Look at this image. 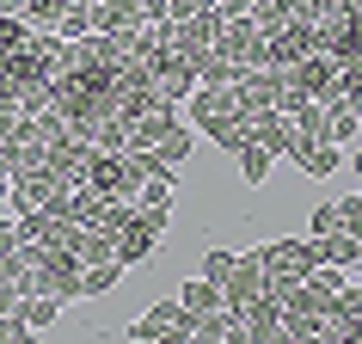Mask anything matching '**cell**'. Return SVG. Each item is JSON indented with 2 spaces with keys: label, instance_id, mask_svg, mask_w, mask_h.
<instances>
[{
  "label": "cell",
  "instance_id": "9a60e30c",
  "mask_svg": "<svg viewBox=\"0 0 362 344\" xmlns=\"http://www.w3.org/2000/svg\"><path fill=\"white\" fill-rule=\"evenodd\" d=\"M325 252V265H344V270H356L362 265V234H313Z\"/></svg>",
  "mask_w": 362,
  "mask_h": 344
},
{
  "label": "cell",
  "instance_id": "7402d4cb",
  "mask_svg": "<svg viewBox=\"0 0 362 344\" xmlns=\"http://www.w3.org/2000/svg\"><path fill=\"white\" fill-rule=\"evenodd\" d=\"M25 31H31V25H25L19 13H6V6H0V50H13V43H19Z\"/></svg>",
  "mask_w": 362,
  "mask_h": 344
},
{
  "label": "cell",
  "instance_id": "2e32d148",
  "mask_svg": "<svg viewBox=\"0 0 362 344\" xmlns=\"http://www.w3.org/2000/svg\"><path fill=\"white\" fill-rule=\"evenodd\" d=\"M49 31H56V38H68V43H80L86 31H93V0H68V6L56 13V25H49Z\"/></svg>",
  "mask_w": 362,
  "mask_h": 344
},
{
  "label": "cell",
  "instance_id": "ffe728a7",
  "mask_svg": "<svg viewBox=\"0 0 362 344\" xmlns=\"http://www.w3.org/2000/svg\"><path fill=\"white\" fill-rule=\"evenodd\" d=\"M19 314H25V326H31V332H49V326H56V314H62V302H56V295H25Z\"/></svg>",
  "mask_w": 362,
  "mask_h": 344
},
{
  "label": "cell",
  "instance_id": "44dd1931",
  "mask_svg": "<svg viewBox=\"0 0 362 344\" xmlns=\"http://www.w3.org/2000/svg\"><path fill=\"white\" fill-rule=\"evenodd\" d=\"M233 258H240V252H228V246H209V252H203V277H209V283L221 289V277L233 270Z\"/></svg>",
  "mask_w": 362,
  "mask_h": 344
},
{
  "label": "cell",
  "instance_id": "7a4b0ae2",
  "mask_svg": "<svg viewBox=\"0 0 362 344\" xmlns=\"http://www.w3.org/2000/svg\"><path fill=\"white\" fill-rule=\"evenodd\" d=\"M191 117H197V130L209 135V142H221V148H240L246 142V117L233 111V98H228V86H191Z\"/></svg>",
  "mask_w": 362,
  "mask_h": 344
},
{
  "label": "cell",
  "instance_id": "9c48e42d",
  "mask_svg": "<svg viewBox=\"0 0 362 344\" xmlns=\"http://www.w3.org/2000/svg\"><path fill=\"white\" fill-rule=\"evenodd\" d=\"M258 295H264V270H258V252H240V258H233V270L221 277V302L240 314V307H252Z\"/></svg>",
  "mask_w": 362,
  "mask_h": 344
},
{
  "label": "cell",
  "instance_id": "277c9868",
  "mask_svg": "<svg viewBox=\"0 0 362 344\" xmlns=\"http://www.w3.org/2000/svg\"><path fill=\"white\" fill-rule=\"evenodd\" d=\"M86 185H93L98 197H117V203H135V191H141V172L129 166V154L123 148H93V160H86Z\"/></svg>",
  "mask_w": 362,
  "mask_h": 344
},
{
  "label": "cell",
  "instance_id": "6da1fadb",
  "mask_svg": "<svg viewBox=\"0 0 362 344\" xmlns=\"http://www.w3.org/2000/svg\"><path fill=\"white\" fill-rule=\"evenodd\" d=\"M313 265H325L320 240H276V246H258V270H264V295H283L288 283H301Z\"/></svg>",
  "mask_w": 362,
  "mask_h": 344
},
{
  "label": "cell",
  "instance_id": "3957f363",
  "mask_svg": "<svg viewBox=\"0 0 362 344\" xmlns=\"http://www.w3.org/2000/svg\"><path fill=\"white\" fill-rule=\"evenodd\" d=\"M25 295H56V302H80V258L68 246H37Z\"/></svg>",
  "mask_w": 362,
  "mask_h": 344
},
{
  "label": "cell",
  "instance_id": "4fadbf2b",
  "mask_svg": "<svg viewBox=\"0 0 362 344\" xmlns=\"http://www.w3.org/2000/svg\"><path fill=\"white\" fill-rule=\"evenodd\" d=\"M288 160H295L301 172H313V178H332V172L344 166V148H332V142H307V135H301Z\"/></svg>",
  "mask_w": 362,
  "mask_h": 344
},
{
  "label": "cell",
  "instance_id": "603a6c76",
  "mask_svg": "<svg viewBox=\"0 0 362 344\" xmlns=\"http://www.w3.org/2000/svg\"><path fill=\"white\" fill-rule=\"evenodd\" d=\"M19 130H25V117L13 111V105H0V142H13V135H19Z\"/></svg>",
  "mask_w": 362,
  "mask_h": 344
},
{
  "label": "cell",
  "instance_id": "52a82bcc",
  "mask_svg": "<svg viewBox=\"0 0 362 344\" xmlns=\"http://www.w3.org/2000/svg\"><path fill=\"white\" fill-rule=\"evenodd\" d=\"M215 31H221V13H215V6H203V13H185V19H166V43H172L185 62L203 56V50H215Z\"/></svg>",
  "mask_w": 362,
  "mask_h": 344
},
{
  "label": "cell",
  "instance_id": "5b68a950",
  "mask_svg": "<svg viewBox=\"0 0 362 344\" xmlns=\"http://www.w3.org/2000/svg\"><path fill=\"white\" fill-rule=\"evenodd\" d=\"M215 50L246 74V68H264V31L246 19V13H233V19H221V31H215Z\"/></svg>",
  "mask_w": 362,
  "mask_h": 344
},
{
  "label": "cell",
  "instance_id": "d6986e66",
  "mask_svg": "<svg viewBox=\"0 0 362 344\" xmlns=\"http://www.w3.org/2000/svg\"><path fill=\"white\" fill-rule=\"evenodd\" d=\"M233 160H240V178H246V185H264V178H270V160H276V154L258 148V142H240V148H233Z\"/></svg>",
  "mask_w": 362,
  "mask_h": 344
},
{
  "label": "cell",
  "instance_id": "7c38bea8",
  "mask_svg": "<svg viewBox=\"0 0 362 344\" xmlns=\"http://www.w3.org/2000/svg\"><path fill=\"white\" fill-rule=\"evenodd\" d=\"M313 234H362V197H332L313 210Z\"/></svg>",
  "mask_w": 362,
  "mask_h": 344
},
{
  "label": "cell",
  "instance_id": "ba28073f",
  "mask_svg": "<svg viewBox=\"0 0 362 344\" xmlns=\"http://www.w3.org/2000/svg\"><path fill=\"white\" fill-rule=\"evenodd\" d=\"M56 197H62V185H56L43 166H37V172H19V178H6V210H13V215H25V210H49Z\"/></svg>",
  "mask_w": 362,
  "mask_h": 344
},
{
  "label": "cell",
  "instance_id": "5bb4252c",
  "mask_svg": "<svg viewBox=\"0 0 362 344\" xmlns=\"http://www.w3.org/2000/svg\"><path fill=\"white\" fill-rule=\"evenodd\" d=\"M172 326H178V302H153L148 314L129 326V338H141V344H160V338H166L172 344Z\"/></svg>",
  "mask_w": 362,
  "mask_h": 344
},
{
  "label": "cell",
  "instance_id": "30bf717a",
  "mask_svg": "<svg viewBox=\"0 0 362 344\" xmlns=\"http://www.w3.org/2000/svg\"><path fill=\"white\" fill-rule=\"evenodd\" d=\"M86 160H93V148H86L80 135H68V142H56V148H49L43 172H49L62 191H68V185H86Z\"/></svg>",
  "mask_w": 362,
  "mask_h": 344
},
{
  "label": "cell",
  "instance_id": "ac0fdd59",
  "mask_svg": "<svg viewBox=\"0 0 362 344\" xmlns=\"http://www.w3.org/2000/svg\"><path fill=\"white\" fill-rule=\"evenodd\" d=\"M209 307H221V289L209 277H191V283L178 289V314H209Z\"/></svg>",
  "mask_w": 362,
  "mask_h": 344
},
{
  "label": "cell",
  "instance_id": "8992f818",
  "mask_svg": "<svg viewBox=\"0 0 362 344\" xmlns=\"http://www.w3.org/2000/svg\"><path fill=\"white\" fill-rule=\"evenodd\" d=\"M362 326V289L356 277L338 289V295H325V314H320V344H350Z\"/></svg>",
  "mask_w": 362,
  "mask_h": 344
},
{
  "label": "cell",
  "instance_id": "8fae6325",
  "mask_svg": "<svg viewBox=\"0 0 362 344\" xmlns=\"http://www.w3.org/2000/svg\"><path fill=\"white\" fill-rule=\"evenodd\" d=\"M240 332H246V344H283V307H276V295H258L252 307H240Z\"/></svg>",
  "mask_w": 362,
  "mask_h": 344
},
{
  "label": "cell",
  "instance_id": "e0dca14e",
  "mask_svg": "<svg viewBox=\"0 0 362 344\" xmlns=\"http://www.w3.org/2000/svg\"><path fill=\"white\" fill-rule=\"evenodd\" d=\"M117 277H123V265H117V258H98V265H80V302H98V295H105V289H111Z\"/></svg>",
  "mask_w": 362,
  "mask_h": 344
}]
</instances>
